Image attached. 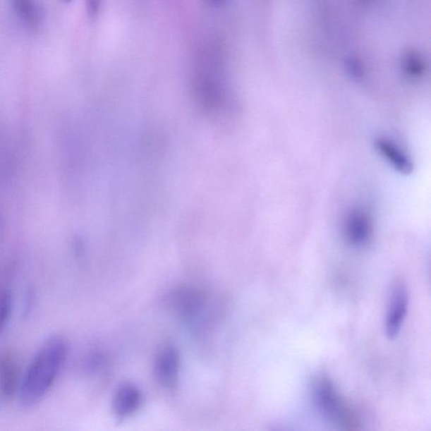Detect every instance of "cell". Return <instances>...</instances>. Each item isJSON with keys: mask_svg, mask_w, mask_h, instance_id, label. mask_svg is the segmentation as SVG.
I'll list each match as a JSON object with an SVG mask.
<instances>
[{"mask_svg": "<svg viewBox=\"0 0 431 431\" xmlns=\"http://www.w3.org/2000/svg\"><path fill=\"white\" fill-rule=\"evenodd\" d=\"M68 351L66 339L56 335L42 344L20 382L18 395L21 406L32 408L45 397L62 371Z\"/></svg>", "mask_w": 431, "mask_h": 431, "instance_id": "1", "label": "cell"}, {"mask_svg": "<svg viewBox=\"0 0 431 431\" xmlns=\"http://www.w3.org/2000/svg\"><path fill=\"white\" fill-rule=\"evenodd\" d=\"M312 393L317 408L324 417L345 429H353L356 418L344 401L336 386L324 375L317 376L312 382Z\"/></svg>", "mask_w": 431, "mask_h": 431, "instance_id": "2", "label": "cell"}, {"mask_svg": "<svg viewBox=\"0 0 431 431\" xmlns=\"http://www.w3.org/2000/svg\"><path fill=\"white\" fill-rule=\"evenodd\" d=\"M408 303V291L406 286L403 282L396 283L391 290L386 313L385 332L389 339L399 336L406 319Z\"/></svg>", "mask_w": 431, "mask_h": 431, "instance_id": "3", "label": "cell"}, {"mask_svg": "<svg viewBox=\"0 0 431 431\" xmlns=\"http://www.w3.org/2000/svg\"><path fill=\"white\" fill-rule=\"evenodd\" d=\"M181 372V357L174 346L161 348L156 356L154 365V377L159 384L171 390L178 384Z\"/></svg>", "mask_w": 431, "mask_h": 431, "instance_id": "4", "label": "cell"}, {"mask_svg": "<svg viewBox=\"0 0 431 431\" xmlns=\"http://www.w3.org/2000/svg\"><path fill=\"white\" fill-rule=\"evenodd\" d=\"M344 231L347 241L352 246H365L371 241L373 233L372 217L363 208H352L346 216Z\"/></svg>", "mask_w": 431, "mask_h": 431, "instance_id": "5", "label": "cell"}, {"mask_svg": "<svg viewBox=\"0 0 431 431\" xmlns=\"http://www.w3.org/2000/svg\"><path fill=\"white\" fill-rule=\"evenodd\" d=\"M142 391L133 383L126 382L117 387L112 399V411L119 419H126L140 409Z\"/></svg>", "mask_w": 431, "mask_h": 431, "instance_id": "6", "label": "cell"}, {"mask_svg": "<svg viewBox=\"0 0 431 431\" xmlns=\"http://www.w3.org/2000/svg\"><path fill=\"white\" fill-rule=\"evenodd\" d=\"M378 154H380L396 171L402 175H411L415 169L413 160L406 151L397 143L390 139L382 137L376 138L374 142Z\"/></svg>", "mask_w": 431, "mask_h": 431, "instance_id": "7", "label": "cell"}, {"mask_svg": "<svg viewBox=\"0 0 431 431\" xmlns=\"http://www.w3.org/2000/svg\"><path fill=\"white\" fill-rule=\"evenodd\" d=\"M202 304L201 296L191 290H180L172 297L173 307L186 320H191L197 315Z\"/></svg>", "mask_w": 431, "mask_h": 431, "instance_id": "8", "label": "cell"}, {"mask_svg": "<svg viewBox=\"0 0 431 431\" xmlns=\"http://www.w3.org/2000/svg\"><path fill=\"white\" fill-rule=\"evenodd\" d=\"M18 369L11 357L0 360V394L4 398H11L19 389Z\"/></svg>", "mask_w": 431, "mask_h": 431, "instance_id": "9", "label": "cell"}, {"mask_svg": "<svg viewBox=\"0 0 431 431\" xmlns=\"http://www.w3.org/2000/svg\"><path fill=\"white\" fill-rule=\"evenodd\" d=\"M11 6L19 18L30 26L40 23L41 12L36 0H11Z\"/></svg>", "mask_w": 431, "mask_h": 431, "instance_id": "10", "label": "cell"}, {"mask_svg": "<svg viewBox=\"0 0 431 431\" xmlns=\"http://www.w3.org/2000/svg\"><path fill=\"white\" fill-rule=\"evenodd\" d=\"M13 308V298L10 291L6 290L0 293V334L4 332L11 319Z\"/></svg>", "mask_w": 431, "mask_h": 431, "instance_id": "11", "label": "cell"}, {"mask_svg": "<svg viewBox=\"0 0 431 431\" xmlns=\"http://www.w3.org/2000/svg\"><path fill=\"white\" fill-rule=\"evenodd\" d=\"M403 68L411 77H420L424 73V63L419 56L415 54H408L403 60Z\"/></svg>", "mask_w": 431, "mask_h": 431, "instance_id": "12", "label": "cell"}, {"mask_svg": "<svg viewBox=\"0 0 431 431\" xmlns=\"http://www.w3.org/2000/svg\"><path fill=\"white\" fill-rule=\"evenodd\" d=\"M347 68L349 69V72L352 76L356 78H360L363 75V67L358 60L354 59H350L347 62Z\"/></svg>", "mask_w": 431, "mask_h": 431, "instance_id": "13", "label": "cell"}, {"mask_svg": "<svg viewBox=\"0 0 431 431\" xmlns=\"http://www.w3.org/2000/svg\"><path fill=\"white\" fill-rule=\"evenodd\" d=\"M209 1H211L213 4H219L220 2L223 1V0H209Z\"/></svg>", "mask_w": 431, "mask_h": 431, "instance_id": "14", "label": "cell"}, {"mask_svg": "<svg viewBox=\"0 0 431 431\" xmlns=\"http://www.w3.org/2000/svg\"><path fill=\"white\" fill-rule=\"evenodd\" d=\"M63 1L65 3H69V2H71L72 0H63Z\"/></svg>", "mask_w": 431, "mask_h": 431, "instance_id": "15", "label": "cell"}]
</instances>
